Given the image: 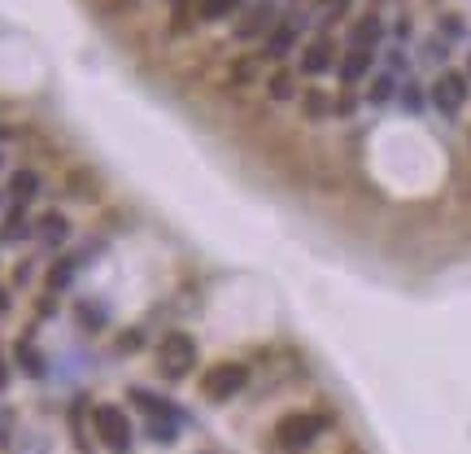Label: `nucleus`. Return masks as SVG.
<instances>
[{
  "instance_id": "f257e3e1",
  "label": "nucleus",
  "mask_w": 471,
  "mask_h": 454,
  "mask_svg": "<svg viewBox=\"0 0 471 454\" xmlns=\"http://www.w3.org/2000/svg\"><path fill=\"white\" fill-rule=\"evenodd\" d=\"M332 428V419L319 411H288L275 419V446L284 454H306L319 437Z\"/></svg>"
},
{
  "instance_id": "f03ea898",
  "label": "nucleus",
  "mask_w": 471,
  "mask_h": 454,
  "mask_svg": "<svg viewBox=\"0 0 471 454\" xmlns=\"http://www.w3.org/2000/svg\"><path fill=\"white\" fill-rule=\"evenodd\" d=\"M92 433L110 454H131V446H136V424L118 402H97L92 406Z\"/></svg>"
},
{
  "instance_id": "7ed1b4c3",
  "label": "nucleus",
  "mask_w": 471,
  "mask_h": 454,
  "mask_svg": "<svg viewBox=\"0 0 471 454\" xmlns=\"http://www.w3.org/2000/svg\"><path fill=\"white\" fill-rule=\"evenodd\" d=\"M193 367H196V341L188 333H166L157 341V375L162 380L179 385V380L193 375Z\"/></svg>"
},
{
  "instance_id": "20e7f679",
  "label": "nucleus",
  "mask_w": 471,
  "mask_h": 454,
  "mask_svg": "<svg viewBox=\"0 0 471 454\" xmlns=\"http://www.w3.org/2000/svg\"><path fill=\"white\" fill-rule=\"evenodd\" d=\"M245 385H249V367L236 358L201 372V397H210V402H232L236 394H245Z\"/></svg>"
},
{
  "instance_id": "39448f33",
  "label": "nucleus",
  "mask_w": 471,
  "mask_h": 454,
  "mask_svg": "<svg viewBox=\"0 0 471 454\" xmlns=\"http://www.w3.org/2000/svg\"><path fill=\"white\" fill-rule=\"evenodd\" d=\"M301 9H288L284 18L275 22L271 31L262 36V53H257V61H271V66H279V61H288V53H297V44H301Z\"/></svg>"
},
{
  "instance_id": "423d86ee",
  "label": "nucleus",
  "mask_w": 471,
  "mask_h": 454,
  "mask_svg": "<svg viewBox=\"0 0 471 454\" xmlns=\"http://www.w3.org/2000/svg\"><path fill=\"white\" fill-rule=\"evenodd\" d=\"M471 100V75L467 70H441L436 83H432V105L445 114V119H458L463 114V105Z\"/></svg>"
},
{
  "instance_id": "0eeeda50",
  "label": "nucleus",
  "mask_w": 471,
  "mask_h": 454,
  "mask_svg": "<svg viewBox=\"0 0 471 454\" xmlns=\"http://www.w3.org/2000/svg\"><path fill=\"white\" fill-rule=\"evenodd\" d=\"M297 53H301V75H310V79H319V75L336 70V44H332V36H314V40H306V48H297Z\"/></svg>"
},
{
  "instance_id": "6e6552de",
  "label": "nucleus",
  "mask_w": 471,
  "mask_h": 454,
  "mask_svg": "<svg viewBox=\"0 0 471 454\" xmlns=\"http://www.w3.org/2000/svg\"><path fill=\"white\" fill-rule=\"evenodd\" d=\"M375 66V48H362V44H350L345 58L336 61V75H340V88H358V83L372 75Z\"/></svg>"
},
{
  "instance_id": "1a4fd4ad",
  "label": "nucleus",
  "mask_w": 471,
  "mask_h": 454,
  "mask_svg": "<svg viewBox=\"0 0 471 454\" xmlns=\"http://www.w3.org/2000/svg\"><path fill=\"white\" fill-rule=\"evenodd\" d=\"M70 232H75V223H70L66 210H44V215L36 218V237L44 249H61V245L70 240Z\"/></svg>"
},
{
  "instance_id": "9d476101",
  "label": "nucleus",
  "mask_w": 471,
  "mask_h": 454,
  "mask_svg": "<svg viewBox=\"0 0 471 454\" xmlns=\"http://www.w3.org/2000/svg\"><path fill=\"white\" fill-rule=\"evenodd\" d=\"M39 193H44V175H39L36 166H18V171L9 175V184H5V197L22 201V206H31Z\"/></svg>"
},
{
  "instance_id": "9b49d317",
  "label": "nucleus",
  "mask_w": 471,
  "mask_h": 454,
  "mask_svg": "<svg viewBox=\"0 0 471 454\" xmlns=\"http://www.w3.org/2000/svg\"><path fill=\"white\" fill-rule=\"evenodd\" d=\"M36 237V218L26 215V206L22 201H9V210H5V223H0V240H9V245H22V240Z\"/></svg>"
},
{
  "instance_id": "f8f14e48",
  "label": "nucleus",
  "mask_w": 471,
  "mask_h": 454,
  "mask_svg": "<svg viewBox=\"0 0 471 454\" xmlns=\"http://www.w3.org/2000/svg\"><path fill=\"white\" fill-rule=\"evenodd\" d=\"M14 363H18V372L31 375V380H44V375H48V358L39 354V345L31 336H18V341H14Z\"/></svg>"
},
{
  "instance_id": "ddd939ff",
  "label": "nucleus",
  "mask_w": 471,
  "mask_h": 454,
  "mask_svg": "<svg viewBox=\"0 0 471 454\" xmlns=\"http://www.w3.org/2000/svg\"><path fill=\"white\" fill-rule=\"evenodd\" d=\"M262 92H267L275 105H288V100H297V75L288 70V66H284V61H279L271 75L262 79Z\"/></svg>"
},
{
  "instance_id": "4468645a",
  "label": "nucleus",
  "mask_w": 471,
  "mask_h": 454,
  "mask_svg": "<svg viewBox=\"0 0 471 454\" xmlns=\"http://www.w3.org/2000/svg\"><path fill=\"white\" fill-rule=\"evenodd\" d=\"M380 36H384V22H380V14H375V9H367V14H358V18L350 22V44L375 48V44H380Z\"/></svg>"
},
{
  "instance_id": "2eb2a0df",
  "label": "nucleus",
  "mask_w": 471,
  "mask_h": 454,
  "mask_svg": "<svg viewBox=\"0 0 471 454\" xmlns=\"http://www.w3.org/2000/svg\"><path fill=\"white\" fill-rule=\"evenodd\" d=\"M75 271H78V258H75V254L58 258V262L48 267V276H44V293H48V297H58L61 289H70V280H75Z\"/></svg>"
},
{
  "instance_id": "dca6fc26",
  "label": "nucleus",
  "mask_w": 471,
  "mask_h": 454,
  "mask_svg": "<svg viewBox=\"0 0 471 454\" xmlns=\"http://www.w3.org/2000/svg\"><path fill=\"white\" fill-rule=\"evenodd\" d=\"M332 110H336V97H328L323 88H306V92H301V114L310 122H323Z\"/></svg>"
},
{
  "instance_id": "f3484780",
  "label": "nucleus",
  "mask_w": 471,
  "mask_h": 454,
  "mask_svg": "<svg viewBox=\"0 0 471 454\" xmlns=\"http://www.w3.org/2000/svg\"><path fill=\"white\" fill-rule=\"evenodd\" d=\"M397 88H402V83H397L392 70H375L372 83H367V100H372V105H389V100L397 97Z\"/></svg>"
},
{
  "instance_id": "a211bd4d",
  "label": "nucleus",
  "mask_w": 471,
  "mask_h": 454,
  "mask_svg": "<svg viewBox=\"0 0 471 454\" xmlns=\"http://www.w3.org/2000/svg\"><path fill=\"white\" fill-rule=\"evenodd\" d=\"M127 397H131V402H136V406H140L144 415H149V419H175V411H171V402H162L157 394H149V389H140V385H136V389H131Z\"/></svg>"
},
{
  "instance_id": "6ab92c4d",
  "label": "nucleus",
  "mask_w": 471,
  "mask_h": 454,
  "mask_svg": "<svg viewBox=\"0 0 471 454\" xmlns=\"http://www.w3.org/2000/svg\"><path fill=\"white\" fill-rule=\"evenodd\" d=\"M240 0H196V22H223L236 14Z\"/></svg>"
},
{
  "instance_id": "aec40b11",
  "label": "nucleus",
  "mask_w": 471,
  "mask_h": 454,
  "mask_svg": "<svg viewBox=\"0 0 471 454\" xmlns=\"http://www.w3.org/2000/svg\"><path fill=\"white\" fill-rule=\"evenodd\" d=\"M314 14L323 26H336L340 18H350V0H314Z\"/></svg>"
},
{
  "instance_id": "412c9836",
  "label": "nucleus",
  "mask_w": 471,
  "mask_h": 454,
  "mask_svg": "<svg viewBox=\"0 0 471 454\" xmlns=\"http://www.w3.org/2000/svg\"><path fill=\"white\" fill-rule=\"evenodd\" d=\"M83 402H88V397H75V406H70V428H75V446H78V454L92 450V441H88V433H83Z\"/></svg>"
},
{
  "instance_id": "4be33fe9",
  "label": "nucleus",
  "mask_w": 471,
  "mask_h": 454,
  "mask_svg": "<svg viewBox=\"0 0 471 454\" xmlns=\"http://www.w3.org/2000/svg\"><path fill=\"white\" fill-rule=\"evenodd\" d=\"M149 437H153L157 446H175V437H179L175 419H149Z\"/></svg>"
},
{
  "instance_id": "5701e85b",
  "label": "nucleus",
  "mask_w": 471,
  "mask_h": 454,
  "mask_svg": "<svg viewBox=\"0 0 471 454\" xmlns=\"http://www.w3.org/2000/svg\"><path fill=\"white\" fill-rule=\"evenodd\" d=\"M78 323H83L88 333H97V328H105V311L92 306V301H78Z\"/></svg>"
},
{
  "instance_id": "b1692460",
  "label": "nucleus",
  "mask_w": 471,
  "mask_h": 454,
  "mask_svg": "<svg viewBox=\"0 0 471 454\" xmlns=\"http://www.w3.org/2000/svg\"><path fill=\"white\" fill-rule=\"evenodd\" d=\"M114 350H118V354H136V350H144V333H140V328H127V333H118Z\"/></svg>"
},
{
  "instance_id": "393cba45",
  "label": "nucleus",
  "mask_w": 471,
  "mask_h": 454,
  "mask_svg": "<svg viewBox=\"0 0 471 454\" xmlns=\"http://www.w3.org/2000/svg\"><path fill=\"white\" fill-rule=\"evenodd\" d=\"M397 97H402V105H406L411 114H419V110H424V92H419V83H414V79L402 83V88H397Z\"/></svg>"
},
{
  "instance_id": "a878e982",
  "label": "nucleus",
  "mask_w": 471,
  "mask_h": 454,
  "mask_svg": "<svg viewBox=\"0 0 471 454\" xmlns=\"http://www.w3.org/2000/svg\"><path fill=\"white\" fill-rule=\"evenodd\" d=\"M353 105H358V97H353V88H340V97H336V110L332 114H340V119H350Z\"/></svg>"
},
{
  "instance_id": "bb28decb",
  "label": "nucleus",
  "mask_w": 471,
  "mask_h": 454,
  "mask_svg": "<svg viewBox=\"0 0 471 454\" xmlns=\"http://www.w3.org/2000/svg\"><path fill=\"white\" fill-rule=\"evenodd\" d=\"M14 446V415L0 411V450H9Z\"/></svg>"
},
{
  "instance_id": "cd10ccee",
  "label": "nucleus",
  "mask_w": 471,
  "mask_h": 454,
  "mask_svg": "<svg viewBox=\"0 0 471 454\" xmlns=\"http://www.w3.org/2000/svg\"><path fill=\"white\" fill-rule=\"evenodd\" d=\"M441 31H445V36H463V22L454 18V14H445V18H441Z\"/></svg>"
},
{
  "instance_id": "c85d7f7f",
  "label": "nucleus",
  "mask_w": 471,
  "mask_h": 454,
  "mask_svg": "<svg viewBox=\"0 0 471 454\" xmlns=\"http://www.w3.org/2000/svg\"><path fill=\"white\" fill-rule=\"evenodd\" d=\"M31 276H36V267H31V262H22L18 271H14V284H31Z\"/></svg>"
},
{
  "instance_id": "c756f323",
  "label": "nucleus",
  "mask_w": 471,
  "mask_h": 454,
  "mask_svg": "<svg viewBox=\"0 0 471 454\" xmlns=\"http://www.w3.org/2000/svg\"><path fill=\"white\" fill-rule=\"evenodd\" d=\"M9 306H14V297H9V289L0 284V315H9Z\"/></svg>"
},
{
  "instance_id": "7c9ffc66",
  "label": "nucleus",
  "mask_w": 471,
  "mask_h": 454,
  "mask_svg": "<svg viewBox=\"0 0 471 454\" xmlns=\"http://www.w3.org/2000/svg\"><path fill=\"white\" fill-rule=\"evenodd\" d=\"M9 389V363H5V354H0V394Z\"/></svg>"
},
{
  "instance_id": "2f4dec72",
  "label": "nucleus",
  "mask_w": 471,
  "mask_h": 454,
  "mask_svg": "<svg viewBox=\"0 0 471 454\" xmlns=\"http://www.w3.org/2000/svg\"><path fill=\"white\" fill-rule=\"evenodd\" d=\"M5 140H14V127H0V144H5Z\"/></svg>"
},
{
  "instance_id": "473e14b6",
  "label": "nucleus",
  "mask_w": 471,
  "mask_h": 454,
  "mask_svg": "<svg viewBox=\"0 0 471 454\" xmlns=\"http://www.w3.org/2000/svg\"><path fill=\"white\" fill-rule=\"evenodd\" d=\"M5 201H9V197H5V188H0V206H5Z\"/></svg>"
},
{
  "instance_id": "72a5a7b5",
  "label": "nucleus",
  "mask_w": 471,
  "mask_h": 454,
  "mask_svg": "<svg viewBox=\"0 0 471 454\" xmlns=\"http://www.w3.org/2000/svg\"><path fill=\"white\" fill-rule=\"evenodd\" d=\"M0 171H5V153H0Z\"/></svg>"
},
{
  "instance_id": "f704fd0d",
  "label": "nucleus",
  "mask_w": 471,
  "mask_h": 454,
  "mask_svg": "<svg viewBox=\"0 0 471 454\" xmlns=\"http://www.w3.org/2000/svg\"><path fill=\"white\" fill-rule=\"evenodd\" d=\"M467 75H471V58H467Z\"/></svg>"
}]
</instances>
